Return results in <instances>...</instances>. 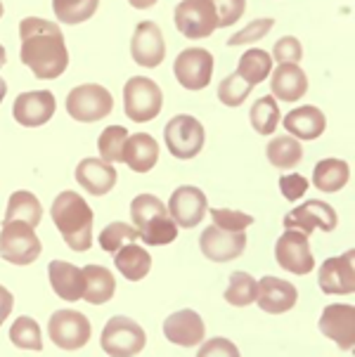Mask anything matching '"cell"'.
<instances>
[{"mask_svg": "<svg viewBox=\"0 0 355 357\" xmlns=\"http://www.w3.org/2000/svg\"><path fill=\"white\" fill-rule=\"evenodd\" d=\"M20 57L40 81L59 78L69 66V52L64 45L62 29L55 22L27 17L20 22Z\"/></svg>", "mask_w": 355, "mask_h": 357, "instance_id": "1", "label": "cell"}, {"mask_svg": "<svg viewBox=\"0 0 355 357\" xmlns=\"http://www.w3.org/2000/svg\"><path fill=\"white\" fill-rule=\"evenodd\" d=\"M50 218L69 249L88 251L93 246V208L76 192L67 190L57 195L50 206Z\"/></svg>", "mask_w": 355, "mask_h": 357, "instance_id": "2", "label": "cell"}, {"mask_svg": "<svg viewBox=\"0 0 355 357\" xmlns=\"http://www.w3.org/2000/svg\"><path fill=\"white\" fill-rule=\"evenodd\" d=\"M133 227L147 246H166L178 239V225L168 215V208L154 195H137L130 202Z\"/></svg>", "mask_w": 355, "mask_h": 357, "instance_id": "3", "label": "cell"}, {"mask_svg": "<svg viewBox=\"0 0 355 357\" xmlns=\"http://www.w3.org/2000/svg\"><path fill=\"white\" fill-rule=\"evenodd\" d=\"M164 107V95L152 78L133 76L123 86V109L126 116L135 123H149L161 114Z\"/></svg>", "mask_w": 355, "mask_h": 357, "instance_id": "4", "label": "cell"}, {"mask_svg": "<svg viewBox=\"0 0 355 357\" xmlns=\"http://www.w3.org/2000/svg\"><path fill=\"white\" fill-rule=\"evenodd\" d=\"M40 239L33 227L22 220H3L0 229V258L12 265H31L40 258Z\"/></svg>", "mask_w": 355, "mask_h": 357, "instance_id": "5", "label": "cell"}, {"mask_svg": "<svg viewBox=\"0 0 355 357\" xmlns=\"http://www.w3.org/2000/svg\"><path fill=\"white\" fill-rule=\"evenodd\" d=\"M147 343V334L135 319L126 317V314H116L102 329L100 346L109 357H135L144 350Z\"/></svg>", "mask_w": 355, "mask_h": 357, "instance_id": "6", "label": "cell"}, {"mask_svg": "<svg viewBox=\"0 0 355 357\" xmlns=\"http://www.w3.org/2000/svg\"><path fill=\"white\" fill-rule=\"evenodd\" d=\"M114 98L105 86L98 83H86L78 86L67 95V112L78 123H95L112 114Z\"/></svg>", "mask_w": 355, "mask_h": 357, "instance_id": "7", "label": "cell"}, {"mask_svg": "<svg viewBox=\"0 0 355 357\" xmlns=\"http://www.w3.org/2000/svg\"><path fill=\"white\" fill-rule=\"evenodd\" d=\"M164 140L166 147L176 159L190 161L204 149V140H206V132L204 126L195 116L188 114H178L166 123L164 128Z\"/></svg>", "mask_w": 355, "mask_h": 357, "instance_id": "8", "label": "cell"}, {"mask_svg": "<svg viewBox=\"0 0 355 357\" xmlns=\"http://www.w3.org/2000/svg\"><path fill=\"white\" fill-rule=\"evenodd\" d=\"M176 29L185 38H209L218 29V17L211 0H183L176 8Z\"/></svg>", "mask_w": 355, "mask_h": 357, "instance_id": "9", "label": "cell"}, {"mask_svg": "<svg viewBox=\"0 0 355 357\" xmlns=\"http://www.w3.org/2000/svg\"><path fill=\"white\" fill-rule=\"evenodd\" d=\"M90 322L78 310H57L47 322V334L59 350H81L90 341Z\"/></svg>", "mask_w": 355, "mask_h": 357, "instance_id": "10", "label": "cell"}, {"mask_svg": "<svg viewBox=\"0 0 355 357\" xmlns=\"http://www.w3.org/2000/svg\"><path fill=\"white\" fill-rule=\"evenodd\" d=\"M275 258L280 268L287 270L289 275L305 277L315 268V256L310 251L308 237L299 229H285V234L275 244Z\"/></svg>", "mask_w": 355, "mask_h": 357, "instance_id": "11", "label": "cell"}, {"mask_svg": "<svg viewBox=\"0 0 355 357\" xmlns=\"http://www.w3.org/2000/svg\"><path fill=\"white\" fill-rule=\"evenodd\" d=\"M173 74L188 90H204L213 76V54L204 47H188L176 57Z\"/></svg>", "mask_w": 355, "mask_h": 357, "instance_id": "12", "label": "cell"}, {"mask_svg": "<svg viewBox=\"0 0 355 357\" xmlns=\"http://www.w3.org/2000/svg\"><path fill=\"white\" fill-rule=\"evenodd\" d=\"M339 225V215L327 202L320 199H310L303 206H296L292 213L285 215V229H299L305 237H310L312 229H324L332 232Z\"/></svg>", "mask_w": 355, "mask_h": 357, "instance_id": "13", "label": "cell"}, {"mask_svg": "<svg viewBox=\"0 0 355 357\" xmlns=\"http://www.w3.org/2000/svg\"><path fill=\"white\" fill-rule=\"evenodd\" d=\"M55 95L50 90H31V93H22L12 105V116L24 128H38L45 126L47 121L55 116Z\"/></svg>", "mask_w": 355, "mask_h": 357, "instance_id": "14", "label": "cell"}, {"mask_svg": "<svg viewBox=\"0 0 355 357\" xmlns=\"http://www.w3.org/2000/svg\"><path fill=\"white\" fill-rule=\"evenodd\" d=\"M206 211H209L206 195H204L199 187H192V185L178 187L171 195V202H168V215L173 218V222L178 227L185 229L199 225L204 215H206Z\"/></svg>", "mask_w": 355, "mask_h": 357, "instance_id": "15", "label": "cell"}, {"mask_svg": "<svg viewBox=\"0 0 355 357\" xmlns=\"http://www.w3.org/2000/svg\"><path fill=\"white\" fill-rule=\"evenodd\" d=\"M317 284L329 296H346L355 291V251L327 258L317 275Z\"/></svg>", "mask_w": 355, "mask_h": 357, "instance_id": "16", "label": "cell"}, {"mask_svg": "<svg viewBox=\"0 0 355 357\" xmlns=\"http://www.w3.org/2000/svg\"><path fill=\"white\" fill-rule=\"evenodd\" d=\"M199 249L209 260L213 263H230L239 258L246 249V234L244 232H230L220 227H206L199 237Z\"/></svg>", "mask_w": 355, "mask_h": 357, "instance_id": "17", "label": "cell"}, {"mask_svg": "<svg viewBox=\"0 0 355 357\" xmlns=\"http://www.w3.org/2000/svg\"><path fill=\"white\" fill-rule=\"evenodd\" d=\"M130 54H133L135 64L144 66V69H154V66L164 62V33H161V29L154 22H140L135 26L133 40H130Z\"/></svg>", "mask_w": 355, "mask_h": 357, "instance_id": "18", "label": "cell"}, {"mask_svg": "<svg viewBox=\"0 0 355 357\" xmlns=\"http://www.w3.org/2000/svg\"><path fill=\"white\" fill-rule=\"evenodd\" d=\"M299 301V291L292 282L280 280V277L266 275L256 282V303L263 312L282 314L289 312Z\"/></svg>", "mask_w": 355, "mask_h": 357, "instance_id": "19", "label": "cell"}, {"mask_svg": "<svg viewBox=\"0 0 355 357\" xmlns=\"http://www.w3.org/2000/svg\"><path fill=\"white\" fill-rule=\"evenodd\" d=\"M320 331L341 350H353L355 346V307L334 303L327 305L320 314Z\"/></svg>", "mask_w": 355, "mask_h": 357, "instance_id": "20", "label": "cell"}, {"mask_svg": "<svg viewBox=\"0 0 355 357\" xmlns=\"http://www.w3.org/2000/svg\"><path fill=\"white\" fill-rule=\"evenodd\" d=\"M164 336L173 346L192 348V346H199L204 341L206 326H204V319L199 317V312L188 307V310H178V312H173L171 317H166Z\"/></svg>", "mask_w": 355, "mask_h": 357, "instance_id": "21", "label": "cell"}, {"mask_svg": "<svg viewBox=\"0 0 355 357\" xmlns=\"http://www.w3.org/2000/svg\"><path fill=\"white\" fill-rule=\"evenodd\" d=\"M116 168L102 159H83L76 166V183L93 197L109 195L114 185H116Z\"/></svg>", "mask_w": 355, "mask_h": 357, "instance_id": "22", "label": "cell"}, {"mask_svg": "<svg viewBox=\"0 0 355 357\" xmlns=\"http://www.w3.org/2000/svg\"><path fill=\"white\" fill-rule=\"evenodd\" d=\"M47 275H50L52 291L62 301L76 303V301L83 298L86 282H83V270H78L76 265L67 263V260H52V263L47 265Z\"/></svg>", "mask_w": 355, "mask_h": 357, "instance_id": "23", "label": "cell"}, {"mask_svg": "<svg viewBox=\"0 0 355 357\" xmlns=\"http://www.w3.org/2000/svg\"><path fill=\"white\" fill-rule=\"evenodd\" d=\"M273 98L282 102H299L308 93V76L296 64H280L273 74Z\"/></svg>", "mask_w": 355, "mask_h": 357, "instance_id": "24", "label": "cell"}, {"mask_svg": "<svg viewBox=\"0 0 355 357\" xmlns=\"http://www.w3.org/2000/svg\"><path fill=\"white\" fill-rule=\"evenodd\" d=\"M159 161V142L149 132H135L128 135L123 149V163H128L130 171L149 173Z\"/></svg>", "mask_w": 355, "mask_h": 357, "instance_id": "25", "label": "cell"}, {"mask_svg": "<svg viewBox=\"0 0 355 357\" xmlns=\"http://www.w3.org/2000/svg\"><path fill=\"white\" fill-rule=\"evenodd\" d=\"M282 126H285L292 137L310 142V140H317V137L324 132V128H327V119H324V114L317 107H299L287 114V119Z\"/></svg>", "mask_w": 355, "mask_h": 357, "instance_id": "26", "label": "cell"}, {"mask_svg": "<svg viewBox=\"0 0 355 357\" xmlns=\"http://www.w3.org/2000/svg\"><path fill=\"white\" fill-rule=\"evenodd\" d=\"M83 282H86L83 301H88L90 305L107 303L116 294V280L105 265H86L83 268Z\"/></svg>", "mask_w": 355, "mask_h": 357, "instance_id": "27", "label": "cell"}, {"mask_svg": "<svg viewBox=\"0 0 355 357\" xmlns=\"http://www.w3.org/2000/svg\"><path fill=\"white\" fill-rule=\"evenodd\" d=\"M116 270L121 272L128 282H140L152 270V256L137 244H126L114 253Z\"/></svg>", "mask_w": 355, "mask_h": 357, "instance_id": "28", "label": "cell"}, {"mask_svg": "<svg viewBox=\"0 0 355 357\" xmlns=\"http://www.w3.org/2000/svg\"><path fill=\"white\" fill-rule=\"evenodd\" d=\"M348 178H351V168L341 159H322L312 171V185L320 192H327V195L344 190L348 185Z\"/></svg>", "mask_w": 355, "mask_h": 357, "instance_id": "29", "label": "cell"}, {"mask_svg": "<svg viewBox=\"0 0 355 357\" xmlns=\"http://www.w3.org/2000/svg\"><path fill=\"white\" fill-rule=\"evenodd\" d=\"M40 218H43V206L36 199V195L27 190L12 192L10 202H8V211H5V220H22L27 222L29 227H38Z\"/></svg>", "mask_w": 355, "mask_h": 357, "instance_id": "30", "label": "cell"}, {"mask_svg": "<svg viewBox=\"0 0 355 357\" xmlns=\"http://www.w3.org/2000/svg\"><path fill=\"white\" fill-rule=\"evenodd\" d=\"M268 161L273 163L280 171H289V168H296L301 159H303V147L296 137L292 135H280L273 137L268 142Z\"/></svg>", "mask_w": 355, "mask_h": 357, "instance_id": "31", "label": "cell"}, {"mask_svg": "<svg viewBox=\"0 0 355 357\" xmlns=\"http://www.w3.org/2000/svg\"><path fill=\"white\" fill-rule=\"evenodd\" d=\"M273 71V57L261 50V47H251L246 50L242 57H239V66H237V74L244 78L249 86H258L268 78V74Z\"/></svg>", "mask_w": 355, "mask_h": 357, "instance_id": "32", "label": "cell"}, {"mask_svg": "<svg viewBox=\"0 0 355 357\" xmlns=\"http://www.w3.org/2000/svg\"><path fill=\"white\" fill-rule=\"evenodd\" d=\"M251 126L258 135H273L275 128L280 126V107L278 100L273 95H266V98H258L256 105L251 107Z\"/></svg>", "mask_w": 355, "mask_h": 357, "instance_id": "33", "label": "cell"}, {"mask_svg": "<svg viewBox=\"0 0 355 357\" xmlns=\"http://www.w3.org/2000/svg\"><path fill=\"white\" fill-rule=\"evenodd\" d=\"M10 341L22 350H43V334L33 317H17L10 326Z\"/></svg>", "mask_w": 355, "mask_h": 357, "instance_id": "34", "label": "cell"}, {"mask_svg": "<svg viewBox=\"0 0 355 357\" xmlns=\"http://www.w3.org/2000/svg\"><path fill=\"white\" fill-rule=\"evenodd\" d=\"M225 301L234 307H246L256 301V280L249 272H232L225 289Z\"/></svg>", "mask_w": 355, "mask_h": 357, "instance_id": "35", "label": "cell"}, {"mask_svg": "<svg viewBox=\"0 0 355 357\" xmlns=\"http://www.w3.org/2000/svg\"><path fill=\"white\" fill-rule=\"evenodd\" d=\"M100 0H52V10L64 24L88 22L98 12Z\"/></svg>", "mask_w": 355, "mask_h": 357, "instance_id": "36", "label": "cell"}, {"mask_svg": "<svg viewBox=\"0 0 355 357\" xmlns=\"http://www.w3.org/2000/svg\"><path fill=\"white\" fill-rule=\"evenodd\" d=\"M126 140H128V130L123 126H109V128L102 130L98 149L102 161L107 163H119L123 161V149H126Z\"/></svg>", "mask_w": 355, "mask_h": 357, "instance_id": "37", "label": "cell"}, {"mask_svg": "<svg viewBox=\"0 0 355 357\" xmlns=\"http://www.w3.org/2000/svg\"><path fill=\"white\" fill-rule=\"evenodd\" d=\"M140 239L137 237V229L128 222H112L100 232V246L107 253H116L126 244H135Z\"/></svg>", "mask_w": 355, "mask_h": 357, "instance_id": "38", "label": "cell"}, {"mask_svg": "<svg viewBox=\"0 0 355 357\" xmlns=\"http://www.w3.org/2000/svg\"><path fill=\"white\" fill-rule=\"evenodd\" d=\"M254 90V86L244 81L242 76L234 71L227 78H222L220 86H218V100L222 102L225 107H239L244 105V100L249 98V93Z\"/></svg>", "mask_w": 355, "mask_h": 357, "instance_id": "39", "label": "cell"}, {"mask_svg": "<svg viewBox=\"0 0 355 357\" xmlns=\"http://www.w3.org/2000/svg\"><path fill=\"white\" fill-rule=\"evenodd\" d=\"M213 225L220 229H230V232H246V227L254 225V218L242 211H230V208H211Z\"/></svg>", "mask_w": 355, "mask_h": 357, "instance_id": "40", "label": "cell"}, {"mask_svg": "<svg viewBox=\"0 0 355 357\" xmlns=\"http://www.w3.org/2000/svg\"><path fill=\"white\" fill-rule=\"evenodd\" d=\"M275 26V20L273 17H263V20H254L249 22V26L242 29V31H237L234 36H230V40H227V45L230 47H237V45H246V43H256V40H261L263 36L270 33V29Z\"/></svg>", "mask_w": 355, "mask_h": 357, "instance_id": "41", "label": "cell"}, {"mask_svg": "<svg viewBox=\"0 0 355 357\" xmlns=\"http://www.w3.org/2000/svg\"><path fill=\"white\" fill-rule=\"evenodd\" d=\"M216 8V17H218V26H232L242 20L246 10V0H211Z\"/></svg>", "mask_w": 355, "mask_h": 357, "instance_id": "42", "label": "cell"}, {"mask_svg": "<svg viewBox=\"0 0 355 357\" xmlns=\"http://www.w3.org/2000/svg\"><path fill=\"white\" fill-rule=\"evenodd\" d=\"M270 57H275L280 64H296V62H301V57H303L301 40L294 38V36H285V38H280L278 43H275L273 54H270Z\"/></svg>", "mask_w": 355, "mask_h": 357, "instance_id": "43", "label": "cell"}, {"mask_svg": "<svg viewBox=\"0 0 355 357\" xmlns=\"http://www.w3.org/2000/svg\"><path fill=\"white\" fill-rule=\"evenodd\" d=\"M197 357H242L239 355V348L234 346L230 338H211V341H206L204 346L199 348V353Z\"/></svg>", "mask_w": 355, "mask_h": 357, "instance_id": "44", "label": "cell"}, {"mask_svg": "<svg viewBox=\"0 0 355 357\" xmlns=\"http://www.w3.org/2000/svg\"><path fill=\"white\" fill-rule=\"evenodd\" d=\"M308 187H310V183L299 173H289V175H282L280 178V192L285 195L287 202H296V199H301L305 192H308Z\"/></svg>", "mask_w": 355, "mask_h": 357, "instance_id": "45", "label": "cell"}, {"mask_svg": "<svg viewBox=\"0 0 355 357\" xmlns=\"http://www.w3.org/2000/svg\"><path fill=\"white\" fill-rule=\"evenodd\" d=\"M12 305H15V296H12L8 289H5L3 284H0V326H3L5 319L10 317Z\"/></svg>", "mask_w": 355, "mask_h": 357, "instance_id": "46", "label": "cell"}, {"mask_svg": "<svg viewBox=\"0 0 355 357\" xmlns=\"http://www.w3.org/2000/svg\"><path fill=\"white\" fill-rule=\"evenodd\" d=\"M128 3L133 5L135 10H147V8H152L156 0H128Z\"/></svg>", "mask_w": 355, "mask_h": 357, "instance_id": "47", "label": "cell"}, {"mask_svg": "<svg viewBox=\"0 0 355 357\" xmlns=\"http://www.w3.org/2000/svg\"><path fill=\"white\" fill-rule=\"evenodd\" d=\"M5 95H8V83H5L3 78H0V102H3Z\"/></svg>", "mask_w": 355, "mask_h": 357, "instance_id": "48", "label": "cell"}, {"mask_svg": "<svg viewBox=\"0 0 355 357\" xmlns=\"http://www.w3.org/2000/svg\"><path fill=\"white\" fill-rule=\"evenodd\" d=\"M5 59H8V54H5V47H3V45H0V66H3V64H5Z\"/></svg>", "mask_w": 355, "mask_h": 357, "instance_id": "49", "label": "cell"}, {"mask_svg": "<svg viewBox=\"0 0 355 357\" xmlns=\"http://www.w3.org/2000/svg\"><path fill=\"white\" fill-rule=\"evenodd\" d=\"M3 12H5V8H3V0H0V17H3Z\"/></svg>", "mask_w": 355, "mask_h": 357, "instance_id": "50", "label": "cell"}]
</instances>
